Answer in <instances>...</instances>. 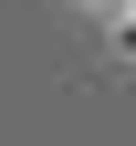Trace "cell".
Instances as JSON below:
<instances>
[{
  "label": "cell",
  "instance_id": "cell-1",
  "mask_svg": "<svg viewBox=\"0 0 136 146\" xmlns=\"http://www.w3.org/2000/svg\"><path fill=\"white\" fill-rule=\"evenodd\" d=\"M115 42H126V52H136V11H115Z\"/></svg>",
  "mask_w": 136,
  "mask_h": 146
},
{
  "label": "cell",
  "instance_id": "cell-2",
  "mask_svg": "<svg viewBox=\"0 0 136 146\" xmlns=\"http://www.w3.org/2000/svg\"><path fill=\"white\" fill-rule=\"evenodd\" d=\"M94 11H115V0H94Z\"/></svg>",
  "mask_w": 136,
  "mask_h": 146
}]
</instances>
